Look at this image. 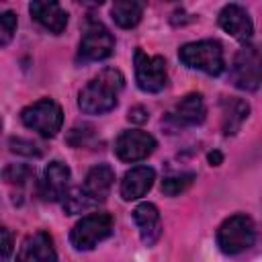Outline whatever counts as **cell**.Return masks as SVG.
I'll list each match as a JSON object with an SVG mask.
<instances>
[{
	"mask_svg": "<svg viewBox=\"0 0 262 262\" xmlns=\"http://www.w3.org/2000/svg\"><path fill=\"white\" fill-rule=\"evenodd\" d=\"M229 78L231 84L239 90H258V86L262 84V51L254 45L242 47L233 57Z\"/></svg>",
	"mask_w": 262,
	"mask_h": 262,
	"instance_id": "5b68a950",
	"label": "cell"
},
{
	"mask_svg": "<svg viewBox=\"0 0 262 262\" xmlns=\"http://www.w3.org/2000/svg\"><path fill=\"white\" fill-rule=\"evenodd\" d=\"M133 221L139 229L141 242L145 246H154L162 235V219L160 211L151 203H141L133 209Z\"/></svg>",
	"mask_w": 262,
	"mask_h": 262,
	"instance_id": "4fadbf2b",
	"label": "cell"
},
{
	"mask_svg": "<svg viewBox=\"0 0 262 262\" xmlns=\"http://www.w3.org/2000/svg\"><path fill=\"white\" fill-rule=\"evenodd\" d=\"M115 49V37L111 35V31L94 18H88L84 23V33L80 39V47H78V63H88V61H100L106 59Z\"/></svg>",
	"mask_w": 262,
	"mask_h": 262,
	"instance_id": "3957f363",
	"label": "cell"
},
{
	"mask_svg": "<svg viewBox=\"0 0 262 262\" xmlns=\"http://www.w3.org/2000/svg\"><path fill=\"white\" fill-rule=\"evenodd\" d=\"M166 2H174V0H166Z\"/></svg>",
	"mask_w": 262,
	"mask_h": 262,
	"instance_id": "f1b7e54d",
	"label": "cell"
},
{
	"mask_svg": "<svg viewBox=\"0 0 262 262\" xmlns=\"http://www.w3.org/2000/svg\"><path fill=\"white\" fill-rule=\"evenodd\" d=\"M92 205H96V201L84 190V186L74 188L72 192H66V196H63V211H66L68 215L82 213V211L90 209Z\"/></svg>",
	"mask_w": 262,
	"mask_h": 262,
	"instance_id": "ffe728a7",
	"label": "cell"
},
{
	"mask_svg": "<svg viewBox=\"0 0 262 262\" xmlns=\"http://www.w3.org/2000/svg\"><path fill=\"white\" fill-rule=\"evenodd\" d=\"M135 82L143 92L149 94L164 90L168 82L164 57L147 55L143 49H135Z\"/></svg>",
	"mask_w": 262,
	"mask_h": 262,
	"instance_id": "ba28073f",
	"label": "cell"
},
{
	"mask_svg": "<svg viewBox=\"0 0 262 262\" xmlns=\"http://www.w3.org/2000/svg\"><path fill=\"white\" fill-rule=\"evenodd\" d=\"M256 229L248 215H231L217 229V246L223 254H239L254 246Z\"/></svg>",
	"mask_w": 262,
	"mask_h": 262,
	"instance_id": "277c9868",
	"label": "cell"
},
{
	"mask_svg": "<svg viewBox=\"0 0 262 262\" xmlns=\"http://www.w3.org/2000/svg\"><path fill=\"white\" fill-rule=\"evenodd\" d=\"M8 145H10V151L20 154V156H27V158H39L41 156L39 145L33 143V141H29V139H23V137H10Z\"/></svg>",
	"mask_w": 262,
	"mask_h": 262,
	"instance_id": "603a6c76",
	"label": "cell"
},
{
	"mask_svg": "<svg viewBox=\"0 0 262 262\" xmlns=\"http://www.w3.org/2000/svg\"><path fill=\"white\" fill-rule=\"evenodd\" d=\"M70 168L61 162H49V166L45 168L39 192L43 196V201H59L66 196L68 186H70Z\"/></svg>",
	"mask_w": 262,
	"mask_h": 262,
	"instance_id": "30bf717a",
	"label": "cell"
},
{
	"mask_svg": "<svg viewBox=\"0 0 262 262\" xmlns=\"http://www.w3.org/2000/svg\"><path fill=\"white\" fill-rule=\"evenodd\" d=\"M14 31H16V16H14V12H4L0 16V45L2 47L10 43Z\"/></svg>",
	"mask_w": 262,
	"mask_h": 262,
	"instance_id": "cb8c5ba5",
	"label": "cell"
},
{
	"mask_svg": "<svg viewBox=\"0 0 262 262\" xmlns=\"http://www.w3.org/2000/svg\"><path fill=\"white\" fill-rule=\"evenodd\" d=\"M76 2L82 4V6H86V8H98V6H102L104 0H76Z\"/></svg>",
	"mask_w": 262,
	"mask_h": 262,
	"instance_id": "4316f807",
	"label": "cell"
},
{
	"mask_svg": "<svg viewBox=\"0 0 262 262\" xmlns=\"http://www.w3.org/2000/svg\"><path fill=\"white\" fill-rule=\"evenodd\" d=\"M156 149V139L147 131H123L115 141V154L123 162H139Z\"/></svg>",
	"mask_w": 262,
	"mask_h": 262,
	"instance_id": "9c48e42d",
	"label": "cell"
},
{
	"mask_svg": "<svg viewBox=\"0 0 262 262\" xmlns=\"http://www.w3.org/2000/svg\"><path fill=\"white\" fill-rule=\"evenodd\" d=\"M178 57L184 66L192 70H201L209 76H219L225 68L223 59V47L215 39H205V41H194L186 43L180 47Z\"/></svg>",
	"mask_w": 262,
	"mask_h": 262,
	"instance_id": "7a4b0ae2",
	"label": "cell"
},
{
	"mask_svg": "<svg viewBox=\"0 0 262 262\" xmlns=\"http://www.w3.org/2000/svg\"><path fill=\"white\" fill-rule=\"evenodd\" d=\"M31 178H35V170L25 166V164H10L4 168V180L8 184H16V186H23L27 184Z\"/></svg>",
	"mask_w": 262,
	"mask_h": 262,
	"instance_id": "7402d4cb",
	"label": "cell"
},
{
	"mask_svg": "<svg viewBox=\"0 0 262 262\" xmlns=\"http://www.w3.org/2000/svg\"><path fill=\"white\" fill-rule=\"evenodd\" d=\"M31 16L47 31L61 33L68 25V12L59 6V0H31Z\"/></svg>",
	"mask_w": 262,
	"mask_h": 262,
	"instance_id": "8fae6325",
	"label": "cell"
},
{
	"mask_svg": "<svg viewBox=\"0 0 262 262\" xmlns=\"http://www.w3.org/2000/svg\"><path fill=\"white\" fill-rule=\"evenodd\" d=\"M127 119H129L131 123L141 125V123H145V121L149 119V115H147V108H143V106H133V108H129Z\"/></svg>",
	"mask_w": 262,
	"mask_h": 262,
	"instance_id": "d4e9b609",
	"label": "cell"
},
{
	"mask_svg": "<svg viewBox=\"0 0 262 262\" xmlns=\"http://www.w3.org/2000/svg\"><path fill=\"white\" fill-rule=\"evenodd\" d=\"M192 182H194V174H192V172L174 174V176L164 178V182H162V192L168 194V196H178V194L184 192Z\"/></svg>",
	"mask_w": 262,
	"mask_h": 262,
	"instance_id": "44dd1931",
	"label": "cell"
},
{
	"mask_svg": "<svg viewBox=\"0 0 262 262\" xmlns=\"http://www.w3.org/2000/svg\"><path fill=\"white\" fill-rule=\"evenodd\" d=\"M0 233H2V260H8V256L12 252V235L6 227H2Z\"/></svg>",
	"mask_w": 262,
	"mask_h": 262,
	"instance_id": "484cf974",
	"label": "cell"
},
{
	"mask_svg": "<svg viewBox=\"0 0 262 262\" xmlns=\"http://www.w3.org/2000/svg\"><path fill=\"white\" fill-rule=\"evenodd\" d=\"M221 160H223V156H221L219 151H211V154H209V162H211V166H219Z\"/></svg>",
	"mask_w": 262,
	"mask_h": 262,
	"instance_id": "83f0119b",
	"label": "cell"
},
{
	"mask_svg": "<svg viewBox=\"0 0 262 262\" xmlns=\"http://www.w3.org/2000/svg\"><path fill=\"white\" fill-rule=\"evenodd\" d=\"M123 86H125L123 74L115 68H104L96 78H92L82 88L78 106L86 115H104L117 106Z\"/></svg>",
	"mask_w": 262,
	"mask_h": 262,
	"instance_id": "6da1fadb",
	"label": "cell"
},
{
	"mask_svg": "<svg viewBox=\"0 0 262 262\" xmlns=\"http://www.w3.org/2000/svg\"><path fill=\"white\" fill-rule=\"evenodd\" d=\"M145 2L147 0H113V8H111L113 20L123 29L135 27L143 16Z\"/></svg>",
	"mask_w": 262,
	"mask_h": 262,
	"instance_id": "d6986e66",
	"label": "cell"
},
{
	"mask_svg": "<svg viewBox=\"0 0 262 262\" xmlns=\"http://www.w3.org/2000/svg\"><path fill=\"white\" fill-rule=\"evenodd\" d=\"M250 115V104L235 96H223L221 98V129L225 135H235L242 127V123Z\"/></svg>",
	"mask_w": 262,
	"mask_h": 262,
	"instance_id": "2e32d148",
	"label": "cell"
},
{
	"mask_svg": "<svg viewBox=\"0 0 262 262\" xmlns=\"http://www.w3.org/2000/svg\"><path fill=\"white\" fill-rule=\"evenodd\" d=\"M55 248L51 242V235L47 231H35L23 242V248L18 252V260H33V262H47L55 260Z\"/></svg>",
	"mask_w": 262,
	"mask_h": 262,
	"instance_id": "9a60e30c",
	"label": "cell"
},
{
	"mask_svg": "<svg viewBox=\"0 0 262 262\" xmlns=\"http://www.w3.org/2000/svg\"><path fill=\"white\" fill-rule=\"evenodd\" d=\"M20 121L43 137H53L61 129L63 113L61 106L51 98H41L20 111Z\"/></svg>",
	"mask_w": 262,
	"mask_h": 262,
	"instance_id": "8992f818",
	"label": "cell"
},
{
	"mask_svg": "<svg viewBox=\"0 0 262 262\" xmlns=\"http://www.w3.org/2000/svg\"><path fill=\"white\" fill-rule=\"evenodd\" d=\"M111 231H113V217L108 213H92L82 217L74 225L70 233V244L80 252L92 250L98 242L106 239Z\"/></svg>",
	"mask_w": 262,
	"mask_h": 262,
	"instance_id": "52a82bcc",
	"label": "cell"
},
{
	"mask_svg": "<svg viewBox=\"0 0 262 262\" xmlns=\"http://www.w3.org/2000/svg\"><path fill=\"white\" fill-rule=\"evenodd\" d=\"M154 180H156L154 168H149V166H135L121 180V196L125 201L139 199V196H143L154 186Z\"/></svg>",
	"mask_w": 262,
	"mask_h": 262,
	"instance_id": "5bb4252c",
	"label": "cell"
},
{
	"mask_svg": "<svg viewBox=\"0 0 262 262\" xmlns=\"http://www.w3.org/2000/svg\"><path fill=\"white\" fill-rule=\"evenodd\" d=\"M205 115H207L205 100L196 92H190L184 98H180L174 106V113H172V117L178 125H190V127L201 125L205 121Z\"/></svg>",
	"mask_w": 262,
	"mask_h": 262,
	"instance_id": "e0dca14e",
	"label": "cell"
},
{
	"mask_svg": "<svg viewBox=\"0 0 262 262\" xmlns=\"http://www.w3.org/2000/svg\"><path fill=\"white\" fill-rule=\"evenodd\" d=\"M113 182H115V172L108 164H98L94 168L88 170L86 174V180H84V190L98 203V201H104L113 188Z\"/></svg>",
	"mask_w": 262,
	"mask_h": 262,
	"instance_id": "ac0fdd59",
	"label": "cell"
},
{
	"mask_svg": "<svg viewBox=\"0 0 262 262\" xmlns=\"http://www.w3.org/2000/svg\"><path fill=\"white\" fill-rule=\"evenodd\" d=\"M219 27L239 41H248L254 33V23L246 8H242L239 4L223 6V10L219 12Z\"/></svg>",
	"mask_w": 262,
	"mask_h": 262,
	"instance_id": "7c38bea8",
	"label": "cell"
}]
</instances>
